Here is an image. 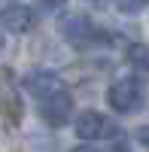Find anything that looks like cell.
I'll return each mask as SVG.
<instances>
[{
    "mask_svg": "<svg viewBox=\"0 0 149 152\" xmlns=\"http://www.w3.org/2000/svg\"><path fill=\"white\" fill-rule=\"evenodd\" d=\"M24 88L37 97L40 119L49 128H64L73 116V94L67 82L52 70H31L24 73Z\"/></svg>",
    "mask_w": 149,
    "mask_h": 152,
    "instance_id": "obj_1",
    "label": "cell"
},
{
    "mask_svg": "<svg viewBox=\"0 0 149 152\" xmlns=\"http://www.w3.org/2000/svg\"><path fill=\"white\" fill-rule=\"evenodd\" d=\"M107 100L119 116H134L146 107V88L140 76H119V79L107 88Z\"/></svg>",
    "mask_w": 149,
    "mask_h": 152,
    "instance_id": "obj_2",
    "label": "cell"
},
{
    "mask_svg": "<svg viewBox=\"0 0 149 152\" xmlns=\"http://www.w3.org/2000/svg\"><path fill=\"white\" fill-rule=\"evenodd\" d=\"M73 131H76L79 140L85 143H94V140H113V137L122 134V128L110 119L104 116V113H97V110H82L76 122H73Z\"/></svg>",
    "mask_w": 149,
    "mask_h": 152,
    "instance_id": "obj_3",
    "label": "cell"
},
{
    "mask_svg": "<svg viewBox=\"0 0 149 152\" xmlns=\"http://www.w3.org/2000/svg\"><path fill=\"white\" fill-rule=\"evenodd\" d=\"M58 34L64 37V43H70L73 49H91L97 40H101V28H94L91 18H85V15H67V18H61Z\"/></svg>",
    "mask_w": 149,
    "mask_h": 152,
    "instance_id": "obj_4",
    "label": "cell"
},
{
    "mask_svg": "<svg viewBox=\"0 0 149 152\" xmlns=\"http://www.w3.org/2000/svg\"><path fill=\"white\" fill-rule=\"evenodd\" d=\"M0 28L6 34H31L37 28V9L24 3H9L0 9Z\"/></svg>",
    "mask_w": 149,
    "mask_h": 152,
    "instance_id": "obj_5",
    "label": "cell"
},
{
    "mask_svg": "<svg viewBox=\"0 0 149 152\" xmlns=\"http://www.w3.org/2000/svg\"><path fill=\"white\" fill-rule=\"evenodd\" d=\"M0 116H3V122L9 125V128H15V125L21 122L24 116V104H21V97L15 91V82L6 76V85H3V91H0Z\"/></svg>",
    "mask_w": 149,
    "mask_h": 152,
    "instance_id": "obj_6",
    "label": "cell"
},
{
    "mask_svg": "<svg viewBox=\"0 0 149 152\" xmlns=\"http://www.w3.org/2000/svg\"><path fill=\"white\" fill-rule=\"evenodd\" d=\"M125 61L143 76H149V43H131L125 49Z\"/></svg>",
    "mask_w": 149,
    "mask_h": 152,
    "instance_id": "obj_7",
    "label": "cell"
},
{
    "mask_svg": "<svg viewBox=\"0 0 149 152\" xmlns=\"http://www.w3.org/2000/svg\"><path fill=\"white\" fill-rule=\"evenodd\" d=\"M146 6H149V0H116V9L122 15H137V12H143Z\"/></svg>",
    "mask_w": 149,
    "mask_h": 152,
    "instance_id": "obj_8",
    "label": "cell"
},
{
    "mask_svg": "<svg viewBox=\"0 0 149 152\" xmlns=\"http://www.w3.org/2000/svg\"><path fill=\"white\" fill-rule=\"evenodd\" d=\"M37 3H40V9H43V12H61L67 0H37Z\"/></svg>",
    "mask_w": 149,
    "mask_h": 152,
    "instance_id": "obj_9",
    "label": "cell"
},
{
    "mask_svg": "<svg viewBox=\"0 0 149 152\" xmlns=\"http://www.w3.org/2000/svg\"><path fill=\"white\" fill-rule=\"evenodd\" d=\"M137 140L143 143V149H149V125H143V128L137 131Z\"/></svg>",
    "mask_w": 149,
    "mask_h": 152,
    "instance_id": "obj_10",
    "label": "cell"
},
{
    "mask_svg": "<svg viewBox=\"0 0 149 152\" xmlns=\"http://www.w3.org/2000/svg\"><path fill=\"white\" fill-rule=\"evenodd\" d=\"M70 152H101V149H94V146H73Z\"/></svg>",
    "mask_w": 149,
    "mask_h": 152,
    "instance_id": "obj_11",
    "label": "cell"
},
{
    "mask_svg": "<svg viewBox=\"0 0 149 152\" xmlns=\"http://www.w3.org/2000/svg\"><path fill=\"white\" fill-rule=\"evenodd\" d=\"M82 3H88V6H94V9H97V6H104L107 0H82Z\"/></svg>",
    "mask_w": 149,
    "mask_h": 152,
    "instance_id": "obj_12",
    "label": "cell"
},
{
    "mask_svg": "<svg viewBox=\"0 0 149 152\" xmlns=\"http://www.w3.org/2000/svg\"><path fill=\"white\" fill-rule=\"evenodd\" d=\"M9 3H15V0H9Z\"/></svg>",
    "mask_w": 149,
    "mask_h": 152,
    "instance_id": "obj_13",
    "label": "cell"
}]
</instances>
